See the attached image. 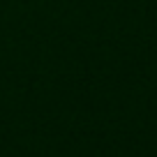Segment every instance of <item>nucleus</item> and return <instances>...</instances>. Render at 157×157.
I'll use <instances>...</instances> for the list:
<instances>
[]
</instances>
